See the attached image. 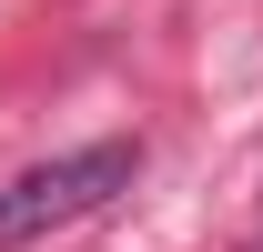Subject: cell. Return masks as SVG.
I'll list each match as a JSON object with an SVG mask.
<instances>
[{"label": "cell", "mask_w": 263, "mask_h": 252, "mask_svg": "<svg viewBox=\"0 0 263 252\" xmlns=\"http://www.w3.org/2000/svg\"><path fill=\"white\" fill-rule=\"evenodd\" d=\"M142 152L132 141H81V152H51L31 161L21 182H0V252L10 242H41V232H71V222H91L101 202H122Z\"/></svg>", "instance_id": "obj_1"}]
</instances>
